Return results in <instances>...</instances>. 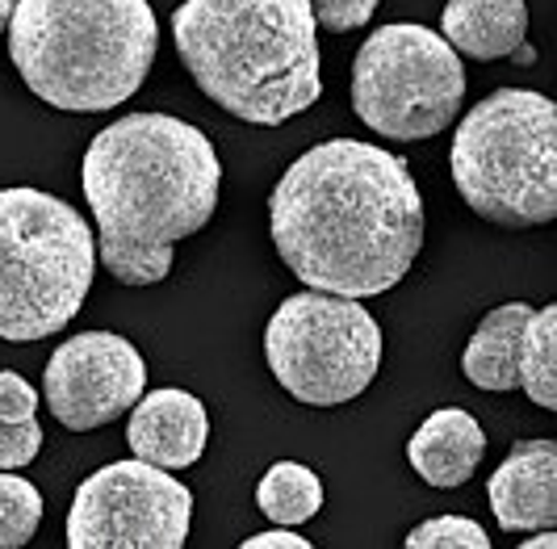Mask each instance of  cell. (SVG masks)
I'll return each instance as SVG.
<instances>
[{
	"label": "cell",
	"mask_w": 557,
	"mask_h": 549,
	"mask_svg": "<svg viewBox=\"0 0 557 549\" xmlns=\"http://www.w3.org/2000/svg\"><path fill=\"white\" fill-rule=\"evenodd\" d=\"M269 231L302 285L377 298L411 273L428 222L407 160L361 138H332L285 168L269 197Z\"/></svg>",
	"instance_id": "1"
},
{
	"label": "cell",
	"mask_w": 557,
	"mask_h": 549,
	"mask_svg": "<svg viewBox=\"0 0 557 549\" xmlns=\"http://www.w3.org/2000/svg\"><path fill=\"white\" fill-rule=\"evenodd\" d=\"M81 185L97 219V265L122 285H156L172 273V247L214 219L223 164L189 122L126 113L92 135Z\"/></svg>",
	"instance_id": "2"
},
{
	"label": "cell",
	"mask_w": 557,
	"mask_h": 549,
	"mask_svg": "<svg viewBox=\"0 0 557 549\" xmlns=\"http://www.w3.org/2000/svg\"><path fill=\"white\" fill-rule=\"evenodd\" d=\"M172 42L197 88L251 126H281L323 93L307 0H185Z\"/></svg>",
	"instance_id": "3"
},
{
	"label": "cell",
	"mask_w": 557,
	"mask_h": 549,
	"mask_svg": "<svg viewBox=\"0 0 557 549\" xmlns=\"http://www.w3.org/2000/svg\"><path fill=\"white\" fill-rule=\"evenodd\" d=\"M160 26L147 0H17L9 59L51 110L106 113L131 101L156 63Z\"/></svg>",
	"instance_id": "4"
},
{
	"label": "cell",
	"mask_w": 557,
	"mask_h": 549,
	"mask_svg": "<svg viewBox=\"0 0 557 549\" xmlns=\"http://www.w3.org/2000/svg\"><path fill=\"white\" fill-rule=\"evenodd\" d=\"M453 185L478 219L520 231L557 219V110L545 93L495 88L453 135Z\"/></svg>",
	"instance_id": "5"
},
{
	"label": "cell",
	"mask_w": 557,
	"mask_h": 549,
	"mask_svg": "<svg viewBox=\"0 0 557 549\" xmlns=\"http://www.w3.org/2000/svg\"><path fill=\"white\" fill-rule=\"evenodd\" d=\"M97 273L92 227L63 197L0 190V340L29 344L81 315Z\"/></svg>",
	"instance_id": "6"
},
{
	"label": "cell",
	"mask_w": 557,
	"mask_h": 549,
	"mask_svg": "<svg viewBox=\"0 0 557 549\" xmlns=\"http://www.w3.org/2000/svg\"><path fill=\"white\" fill-rule=\"evenodd\" d=\"M466 68L436 29L391 22L352 59V113L373 135L416 143L441 135L461 113Z\"/></svg>",
	"instance_id": "7"
},
{
	"label": "cell",
	"mask_w": 557,
	"mask_h": 549,
	"mask_svg": "<svg viewBox=\"0 0 557 549\" xmlns=\"http://www.w3.org/2000/svg\"><path fill=\"white\" fill-rule=\"evenodd\" d=\"M269 369L307 407H339L369 390L382 365V328L361 298L289 294L264 328Z\"/></svg>",
	"instance_id": "8"
},
{
	"label": "cell",
	"mask_w": 557,
	"mask_h": 549,
	"mask_svg": "<svg viewBox=\"0 0 557 549\" xmlns=\"http://www.w3.org/2000/svg\"><path fill=\"white\" fill-rule=\"evenodd\" d=\"M194 528V491L151 462H110L81 483L67 512L72 549H181Z\"/></svg>",
	"instance_id": "9"
},
{
	"label": "cell",
	"mask_w": 557,
	"mask_h": 549,
	"mask_svg": "<svg viewBox=\"0 0 557 549\" xmlns=\"http://www.w3.org/2000/svg\"><path fill=\"white\" fill-rule=\"evenodd\" d=\"M147 390V365L126 335L84 331L63 340L42 369V399L67 432L106 428Z\"/></svg>",
	"instance_id": "10"
},
{
	"label": "cell",
	"mask_w": 557,
	"mask_h": 549,
	"mask_svg": "<svg viewBox=\"0 0 557 549\" xmlns=\"http://www.w3.org/2000/svg\"><path fill=\"white\" fill-rule=\"evenodd\" d=\"M491 512L503 533H532L557 524V444L549 437L520 440L486 483Z\"/></svg>",
	"instance_id": "11"
},
{
	"label": "cell",
	"mask_w": 557,
	"mask_h": 549,
	"mask_svg": "<svg viewBox=\"0 0 557 549\" xmlns=\"http://www.w3.org/2000/svg\"><path fill=\"white\" fill-rule=\"evenodd\" d=\"M126 440L139 462L160 469H189L206 453L210 419L201 399L189 390H151L139 394V403L131 407Z\"/></svg>",
	"instance_id": "12"
},
{
	"label": "cell",
	"mask_w": 557,
	"mask_h": 549,
	"mask_svg": "<svg viewBox=\"0 0 557 549\" xmlns=\"http://www.w3.org/2000/svg\"><path fill=\"white\" fill-rule=\"evenodd\" d=\"M486 453V432L470 412L461 407H441L416 428L407 440V462L428 487L453 491L474 478L478 462Z\"/></svg>",
	"instance_id": "13"
},
{
	"label": "cell",
	"mask_w": 557,
	"mask_h": 549,
	"mask_svg": "<svg viewBox=\"0 0 557 549\" xmlns=\"http://www.w3.org/2000/svg\"><path fill=\"white\" fill-rule=\"evenodd\" d=\"M441 38L457 56L495 63L520 42H529V4L524 0H448L441 13Z\"/></svg>",
	"instance_id": "14"
},
{
	"label": "cell",
	"mask_w": 557,
	"mask_h": 549,
	"mask_svg": "<svg viewBox=\"0 0 557 549\" xmlns=\"http://www.w3.org/2000/svg\"><path fill=\"white\" fill-rule=\"evenodd\" d=\"M532 315L536 306L529 303H503L478 324L474 340L461 353V374L478 390H491V394L520 390V353H524V331Z\"/></svg>",
	"instance_id": "15"
},
{
	"label": "cell",
	"mask_w": 557,
	"mask_h": 549,
	"mask_svg": "<svg viewBox=\"0 0 557 549\" xmlns=\"http://www.w3.org/2000/svg\"><path fill=\"white\" fill-rule=\"evenodd\" d=\"M256 503L273 524H307L323 508V483L302 462H277L256 487Z\"/></svg>",
	"instance_id": "16"
},
{
	"label": "cell",
	"mask_w": 557,
	"mask_h": 549,
	"mask_svg": "<svg viewBox=\"0 0 557 549\" xmlns=\"http://www.w3.org/2000/svg\"><path fill=\"white\" fill-rule=\"evenodd\" d=\"M520 390L529 403L557 412V306H541L524 331L520 353Z\"/></svg>",
	"instance_id": "17"
},
{
	"label": "cell",
	"mask_w": 557,
	"mask_h": 549,
	"mask_svg": "<svg viewBox=\"0 0 557 549\" xmlns=\"http://www.w3.org/2000/svg\"><path fill=\"white\" fill-rule=\"evenodd\" d=\"M42 524V495L22 474H0V549L26 546Z\"/></svg>",
	"instance_id": "18"
},
{
	"label": "cell",
	"mask_w": 557,
	"mask_h": 549,
	"mask_svg": "<svg viewBox=\"0 0 557 549\" xmlns=\"http://www.w3.org/2000/svg\"><path fill=\"white\" fill-rule=\"evenodd\" d=\"M411 549H491V537L478 521L466 516H432L407 533Z\"/></svg>",
	"instance_id": "19"
},
{
	"label": "cell",
	"mask_w": 557,
	"mask_h": 549,
	"mask_svg": "<svg viewBox=\"0 0 557 549\" xmlns=\"http://www.w3.org/2000/svg\"><path fill=\"white\" fill-rule=\"evenodd\" d=\"M42 449V424L29 419H0V469H26Z\"/></svg>",
	"instance_id": "20"
},
{
	"label": "cell",
	"mask_w": 557,
	"mask_h": 549,
	"mask_svg": "<svg viewBox=\"0 0 557 549\" xmlns=\"http://www.w3.org/2000/svg\"><path fill=\"white\" fill-rule=\"evenodd\" d=\"M314 29H327V34H352L373 22V9L377 0H307Z\"/></svg>",
	"instance_id": "21"
},
{
	"label": "cell",
	"mask_w": 557,
	"mask_h": 549,
	"mask_svg": "<svg viewBox=\"0 0 557 549\" xmlns=\"http://www.w3.org/2000/svg\"><path fill=\"white\" fill-rule=\"evenodd\" d=\"M34 412H38L34 386H29L22 374L4 369V374H0V419H29Z\"/></svg>",
	"instance_id": "22"
},
{
	"label": "cell",
	"mask_w": 557,
	"mask_h": 549,
	"mask_svg": "<svg viewBox=\"0 0 557 549\" xmlns=\"http://www.w3.org/2000/svg\"><path fill=\"white\" fill-rule=\"evenodd\" d=\"M244 549H310L307 537H298L289 524H277V528H269V533H256L244 541Z\"/></svg>",
	"instance_id": "23"
},
{
	"label": "cell",
	"mask_w": 557,
	"mask_h": 549,
	"mask_svg": "<svg viewBox=\"0 0 557 549\" xmlns=\"http://www.w3.org/2000/svg\"><path fill=\"white\" fill-rule=\"evenodd\" d=\"M520 549H557V533L554 528H536V537H524Z\"/></svg>",
	"instance_id": "24"
},
{
	"label": "cell",
	"mask_w": 557,
	"mask_h": 549,
	"mask_svg": "<svg viewBox=\"0 0 557 549\" xmlns=\"http://www.w3.org/2000/svg\"><path fill=\"white\" fill-rule=\"evenodd\" d=\"M13 9H17V0H0V34L9 29V17H13Z\"/></svg>",
	"instance_id": "25"
}]
</instances>
